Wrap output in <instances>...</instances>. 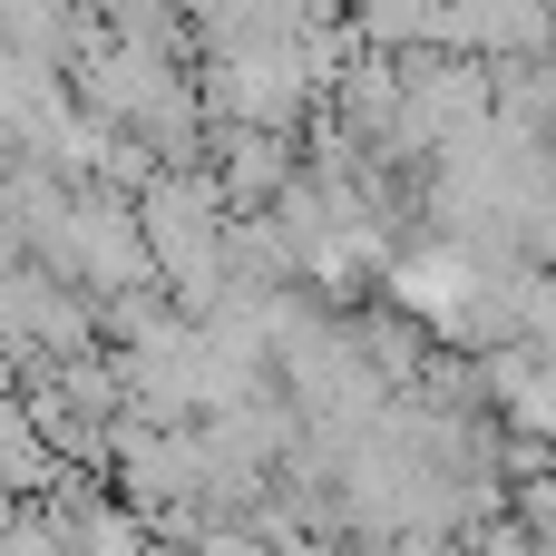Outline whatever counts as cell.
<instances>
[{
	"label": "cell",
	"mask_w": 556,
	"mask_h": 556,
	"mask_svg": "<svg viewBox=\"0 0 556 556\" xmlns=\"http://www.w3.org/2000/svg\"><path fill=\"white\" fill-rule=\"evenodd\" d=\"M195 98L225 127H303L313 98H323V78H313V59H303L293 29H244V39H205Z\"/></svg>",
	"instance_id": "cell-1"
},
{
	"label": "cell",
	"mask_w": 556,
	"mask_h": 556,
	"mask_svg": "<svg viewBox=\"0 0 556 556\" xmlns=\"http://www.w3.org/2000/svg\"><path fill=\"white\" fill-rule=\"evenodd\" d=\"M430 49L538 59V49H556V0H440L430 10Z\"/></svg>",
	"instance_id": "cell-2"
},
{
	"label": "cell",
	"mask_w": 556,
	"mask_h": 556,
	"mask_svg": "<svg viewBox=\"0 0 556 556\" xmlns=\"http://www.w3.org/2000/svg\"><path fill=\"white\" fill-rule=\"evenodd\" d=\"M215 156H205V176H215V195L244 215V205H274L283 186H293V166H303V147H293V127H225V137H205Z\"/></svg>",
	"instance_id": "cell-3"
}]
</instances>
